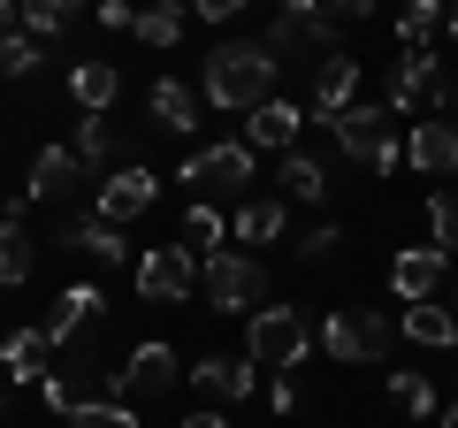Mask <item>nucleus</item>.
I'll use <instances>...</instances> for the list:
<instances>
[{"label":"nucleus","instance_id":"22","mask_svg":"<svg viewBox=\"0 0 458 428\" xmlns=\"http://www.w3.org/2000/svg\"><path fill=\"white\" fill-rule=\"evenodd\" d=\"M62 237H69L92 268H123V253H131V245H123V230H114V222H99V214H92V222H77V214H69Z\"/></svg>","mask_w":458,"mask_h":428},{"label":"nucleus","instance_id":"10","mask_svg":"<svg viewBox=\"0 0 458 428\" xmlns=\"http://www.w3.org/2000/svg\"><path fill=\"white\" fill-rule=\"evenodd\" d=\"M153 199H161V184H153L146 161H138V168H107V176H99V222L123 230V222H138Z\"/></svg>","mask_w":458,"mask_h":428},{"label":"nucleus","instance_id":"6","mask_svg":"<svg viewBox=\"0 0 458 428\" xmlns=\"http://www.w3.org/2000/svg\"><path fill=\"white\" fill-rule=\"evenodd\" d=\"M260 47L276 54V69H291L298 54H313V62H321V54H336V47H344V23L328 16V0H321L313 16H276V23L260 31Z\"/></svg>","mask_w":458,"mask_h":428},{"label":"nucleus","instance_id":"12","mask_svg":"<svg viewBox=\"0 0 458 428\" xmlns=\"http://www.w3.org/2000/svg\"><path fill=\"white\" fill-rule=\"evenodd\" d=\"M99 313H107L99 283H69V291L54 298V313H47V345L62 352V345H77V337H92V330H99Z\"/></svg>","mask_w":458,"mask_h":428},{"label":"nucleus","instance_id":"44","mask_svg":"<svg viewBox=\"0 0 458 428\" xmlns=\"http://www.w3.org/2000/svg\"><path fill=\"white\" fill-rule=\"evenodd\" d=\"M443 23H451V39H458V0H451V16H443Z\"/></svg>","mask_w":458,"mask_h":428},{"label":"nucleus","instance_id":"27","mask_svg":"<svg viewBox=\"0 0 458 428\" xmlns=\"http://www.w3.org/2000/svg\"><path fill=\"white\" fill-rule=\"evenodd\" d=\"M16 16L31 39H62L69 23H77V0H16Z\"/></svg>","mask_w":458,"mask_h":428},{"label":"nucleus","instance_id":"38","mask_svg":"<svg viewBox=\"0 0 458 428\" xmlns=\"http://www.w3.org/2000/svg\"><path fill=\"white\" fill-rule=\"evenodd\" d=\"M428 107H436L443 123H458V77H436V92H428Z\"/></svg>","mask_w":458,"mask_h":428},{"label":"nucleus","instance_id":"30","mask_svg":"<svg viewBox=\"0 0 458 428\" xmlns=\"http://www.w3.org/2000/svg\"><path fill=\"white\" fill-rule=\"evenodd\" d=\"M390 398L412 413V421H428V413H436V382H428L420 367H397V375H390Z\"/></svg>","mask_w":458,"mask_h":428},{"label":"nucleus","instance_id":"20","mask_svg":"<svg viewBox=\"0 0 458 428\" xmlns=\"http://www.w3.org/2000/svg\"><path fill=\"white\" fill-rule=\"evenodd\" d=\"M47 360H54L47 330H8V337H0V375H16V382H47Z\"/></svg>","mask_w":458,"mask_h":428},{"label":"nucleus","instance_id":"39","mask_svg":"<svg viewBox=\"0 0 458 428\" xmlns=\"http://www.w3.org/2000/svg\"><path fill=\"white\" fill-rule=\"evenodd\" d=\"M131 16H138L131 0H99V23H107V31H131Z\"/></svg>","mask_w":458,"mask_h":428},{"label":"nucleus","instance_id":"41","mask_svg":"<svg viewBox=\"0 0 458 428\" xmlns=\"http://www.w3.org/2000/svg\"><path fill=\"white\" fill-rule=\"evenodd\" d=\"M16 31V0H0V39Z\"/></svg>","mask_w":458,"mask_h":428},{"label":"nucleus","instance_id":"9","mask_svg":"<svg viewBox=\"0 0 458 428\" xmlns=\"http://www.w3.org/2000/svg\"><path fill=\"white\" fill-rule=\"evenodd\" d=\"M298 131H306V107L276 92V99H260V107L245 116V138H237V146H245V153H291Z\"/></svg>","mask_w":458,"mask_h":428},{"label":"nucleus","instance_id":"37","mask_svg":"<svg viewBox=\"0 0 458 428\" xmlns=\"http://www.w3.org/2000/svg\"><path fill=\"white\" fill-rule=\"evenodd\" d=\"M245 8V0H183V16H199V23H229Z\"/></svg>","mask_w":458,"mask_h":428},{"label":"nucleus","instance_id":"26","mask_svg":"<svg viewBox=\"0 0 458 428\" xmlns=\"http://www.w3.org/2000/svg\"><path fill=\"white\" fill-rule=\"evenodd\" d=\"M131 31L146 39V47H176V39H183V0H153V8H138Z\"/></svg>","mask_w":458,"mask_h":428},{"label":"nucleus","instance_id":"7","mask_svg":"<svg viewBox=\"0 0 458 428\" xmlns=\"http://www.w3.org/2000/svg\"><path fill=\"white\" fill-rule=\"evenodd\" d=\"M191 291H199L191 245H153L146 261H138V298H146V306H183Z\"/></svg>","mask_w":458,"mask_h":428},{"label":"nucleus","instance_id":"40","mask_svg":"<svg viewBox=\"0 0 458 428\" xmlns=\"http://www.w3.org/2000/svg\"><path fill=\"white\" fill-rule=\"evenodd\" d=\"M176 428H229V413H222V406H207V413H183Z\"/></svg>","mask_w":458,"mask_h":428},{"label":"nucleus","instance_id":"2","mask_svg":"<svg viewBox=\"0 0 458 428\" xmlns=\"http://www.w3.org/2000/svg\"><path fill=\"white\" fill-rule=\"evenodd\" d=\"M313 352V313L306 306H252L245 313V360L267 375H291Z\"/></svg>","mask_w":458,"mask_h":428},{"label":"nucleus","instance_id":"18","mask_svg":"<svg viewBox=\"0 0 458 428\" xmlns=\"http://www.w3.org/2000/svg\"><path fill=\"white\" fill-rule=\"evenodd\" d=\"M146 116H153V131L183 138V131H199V92H191V84H176V77H161L146 92Z\"/></svg>","mask_w":458,"mask_h":428},{"label":"nucleus","instance_id":"21","mask_svg":"<svg viewBox=\"0 0 458 428\" xmlns=\"http://www.w3.org/2000/svg\"><path fill=\"white\" fill-rule=\"evenodd\" d=\"M77 184H84V161H77L69 146H47V153L31 161V184H23V192H31V199H69Z\"/></svg>","mask_w":458,"mask_h":428},{"label":"nucleus","instance_id":"31","mask_svg":"<svg viewBox=\"0 0 458 428\" xmlns=\"http://www.w3.org/2000/svg\"><path fill=\"white\" fill-rule=\"evenodd\" d=\"M428 245L458 253V199H451V192H436V199H428Z\"/></svg>","mask_w":458,"mask_h":428},{"label":"nucleus","instance_id":"25","mask_svg":"<svg viewBox=\"0 0 458 428\" xmlns=\"http://www.w3.org/2000/svg\"><path fill=\"white\" fill-rule=\"evenodd\" d=\"M405 337H412V345H428V352H451L458 345V313L436 306V298H420V306H405Z\"/></svg>","mask_w":458,"mask_h":428},{"label":"nucleus","instance_id":"42","mask_svg":"<svg viewBox=\"0 0 458 428\" xmlns=\"http://www.w3.org/2000/svg\"><path fill=\"white\" fill-rule=\"evenodd\" d=\"M313 8H321V0H283V16H313Z\"/></svg>","mask_w":458,"mask_h":428},{"label":"nucleus","instance_id":"4","mask_svg":"<svg viewBox=\"0 0 458 428\" xmlns=\"http://www.w3.org/2000/svg\"><path fill=\"white\" fill-rule=\"evenodd\" d=\"M321 352L336 367H367V360H382V352H390V321H382L375 306H344V313H328L321 330Z\"/></svg>","mask_w":458,"mask_h":428},{"label":"nucleus","instance_id":"17","mask_svg":"<svg viewBox=\"0 0 458 428\" xmlns=\"http://www.w3.org/2000/svg\"><path fill=\"white\" fill-rule=\"evenodd\" d=\"M436 77H443V62H436L428 47H412L405 62H397V77H390V99H382V107H390V116H412V107H428Z\"/></svg>","mask_w":458,"mask_h":428},{"label":"nucleus","instance_id":"29","mask_svg":"<svg viewBox=\"0 0 458 428\" xmlns=\"http://www.w3.org/2000/svg\"><path fill=\"white\" fill-rule=\"evenodd\" d=\"M436 23H443V0H405V8H397V39H405V54L428 47V39H436Z\"/></svg>","mask_w":458,"mask_h":428},{"label":"nucleus","instance_id":"45","mask_svg":"<svg viewBox=\"0 0 458 428\" xmlns=\"http://www.w3.org/2000/svg\"><path fill=\"white\" fill-rule=\"evenodd\" d=\"M0 406H8V398H0Z\"/></svg>","mask_w":458,"mask_h":428},{"label":"nucleus","instance_id":"19","mask_svg":"<svg viewBox=\"0 0 458 428\" xmlns=\"http://www.w3.org/2000/svg\"><path fill=\"white\" fill-rule=\"evenodd\" d=\"M114 92H123L114 62H92V54H84V62H69V99H77L84 116H107V107H114Z\"/></svg>","mask_w":458,"mask_h":428},{"label":"nucleus","instance_id":"14","mask_svg":"<svg viewBox=\"0 0 458 428\" xmlns=\"http://www.w3.org/2000/svg\"><path fill=\"white\" fill-rule=\"evenodd\" d=\"M183 375L199 382V398H207V406H237V398H252V360H229V352H207V360L199 367H183Z\"/></svg>","mask_w":458,"mask_h":428},{"label":"nucleus","instance_id":"8","mask_svg":"<svg viewBox=\"0 0 458 428\" xmlns=\"http://www.w3.org/2000/svg\"><path fill=\"white\" fill-rule=\"evenodd\" d=\"M183 184H191V199H237L252 184V153L245 146H199L183 161Z\"/></svg>","mask_w":458,"mask_h":428},{"label":"nucleus","instance_id":"1","mask_svg":"<svg viewBox=\"0 0 458 428\" xmlns=\"http://www.w3.org/2000/svg\"><path fill=\"white\" fill-rule=\"evenodd\" d=\"M276 54L260 39H229V47L207 54V107H229V116H252L260 99H276Z\"/></svg>","mask_w":458,"mask_h":428},{"label":"nucleus","instance_id":"33","mask_svg":"<svg viewBox=\"0 0 458 428\" xmlns=\"http://www.w3.org/2000/svg\"><path fill=\"white\" fill-rule=\"evenodd\" d=\"M38 62H47V54H38V39H16V31H8V39H0V69H8V77H38Z\"/></svg>","mask_w":458,"mask_h":428},{"label":"nucleus","instance_id":"35","mask_svg":"<svg viewBox=\"0 0 458 428\" xmlns=\"http://www.w3.org/2000/svg\"><path fill=\"white\" fill-rule=\"evenodd\" d=\"M183 230H191V245H222V214H214L207 199H191V214H183Z\"/></svg>","mask_w":458,"mask_h":428},{"label":"nucleus","instance_id":"11","mask_svg":"<svg viewBox=\"0 0 458 428\" xmlns=\"http://www.w3.org/2000/svg\"><path fill=\"white\" fill-rule=\"evenodd\" d=\"M176 382H183V360L168 345H138L131 360L114 367V390L123 398H161V390H176Z\"/></svg>","mask_w":458,"mask_h":428},{"label":"nucleus","instance_id":"24","mask_svg":"<svg viewBox=\"0 0 458 428\" xmlns=\"http://www.w3.org/2000/svg\"><path fill=\"white\" fill-rule=\"evenodd\" d=\"M31 268H38V245H31V230L16 222V207H8L0 214V291H16Z\"/></svg>","mask_w":458,"mask_h":428},{"label":"nucleus","instance_id":"46","mask_svg":"<svg viewBox=\"0 0 458 428\" xmlns=\"http://www.w3.org/2000/svg\"><path fill=\"white\" fill-rule=\"evenodd\" d=\"M451 313H458V306H451Z\"/></svg>","mask_w":458,"mask_h":428},{"label":"nucleus","instance_id":"36","mask_svg":"<svg viewBox=\"0 0 458 428\" xmlns=\"http://www.w3.org/2000/svg\"><path fill=\"white\" fill-rule=\"evenodd\" d=\"M336 245H344V230H336V222H313V230L298 237V253H306V261H328Z\"/></svg>","mask_w":458,"mask_h":428},{"label":"nucleus","instance_id":"34","mask_svg":"<svg viewBox=\"0 0 458 428\" xmlns=\"http://www.w3.org/2000/svg\"><path fill=\"white\" fill-rule=\"evenodd\" d=\"M69 153H77L84 168H99V161H107V153H114V131H107V123H99V116H92V123H77V146H69Z\"/></svg>","mask_w":458,"mask_h":428},{"label":"nucleus","instance_id":"5","mask_svg":"<svg viewBox=\"0 0 458 428\" xmlns=\"http://www.w3.org/2000/svg\"><path fill=\"white\" fill-rule=\"evenodd\" d=\"M328 131H336V146L360 168H382V176H390V168L405 161V146H397V131H390V107H344V116H328Z\"/></svg>","mask_w":458,"mask_h":428},{"label":"nucleus","instance_id":"43","mask_svg":"<svg viewBox=\"0 0 458 428\" xmlns=\"http://www.w3.org/2000/svg\"><path fill=\"white\" fill-rule=\"evenodd\" d=\"M443 428H458V398H451V406H443Z\"/></svg>","mask_w":458,"mask_h":428},{"label":"nucleus","instance_id":"3","mask_svg":"<svg viewBox=\"0 0 458 428\" xmlns=\"http://www.w3.org/2000/svg\"><path fill=\"white\" fill-rule=\"evenodd\" d=\"M199 283H207V306H214V313H252V306H267V268L252 261V253H207Z\"/></svg>","mask_w":458,"mask_h":428},{"label":"nucleus","instance_id":"23","mask_svg":"<svg viewBox=\"0 0 458 428\" xmlns=\"http://www.w3.org/2000/svg\"><path fill=\"white\" fill-rule=\"evenodd\" d=\"M328 192H336V184H328V161H313L306 146L283 153V199H298V207H321Z\"/></svg>","mask_w":458,"mask_h":428},{"label":"nucleus","instance_id":"28","mask_svg":"<svg viewBox=\"0 0 458 428\" xmlns=\"http://www.w3.org/2000/svg\"><path fill=\"white\" fill-rule=\"evenodd\" d=\"M237 237H245V245L283 237V199H245V207H237Z\"/></svg>","mask_w":458,"mask_h":428},{"label":"nucleus","instance_id":"15","mask_svg":"<svg viewBox=\"0 0 458 428\" xmlns=\"http://www.w3.org/2000/svg\"><path fill=\"white\" fill-rule=\"evenodd\" d=\"M405 161L420 168V176H451V168H458V123H443V116L412 123V138H405Z\"/></svg>","mask_w":458,"mask_h":428},{"label":"nucleus","instance_id":"16","mask_svg":"<svg viewBox=\"0 0 458 428\" xmlns=\"http://www.w3.org/2000/svg\"><path fill=\"white\" fill-rule=\"evenodd\" d=\"M352 92H360V62H352V54H321V62H313V116H344V107H352Z\"/></svg>","mask_w":458,"mask_h":428},{"label":"nucleus","instance_id":"13","mask_svg":"<svg viewBox=\"0 0 458 428\" xmlns=\"http://www.w3.org/2000/svg\"><path fill=\"white\" fill-rule=\"evenodd\" d=\"M443 268H451V253H443V245H412V253H397V261H390V291L405 298V306H420V298L443 291Z\"/></svg>","mask_w":458,"mask_h":428},{"label":"nucleus","instance_id":"32","mask_svg":"<svg viewBox=\"0 0 458 428\" xmlns=\"http://www.w3.org/2000/svg\"><path fill=\"white\" fill-rule=\"evenodd\" d=\"M69 421H77V428H138V413L123 406V398H92V406H77Z\"/></svg>","mask_w":458,"mask_h":428}]
</instances>
